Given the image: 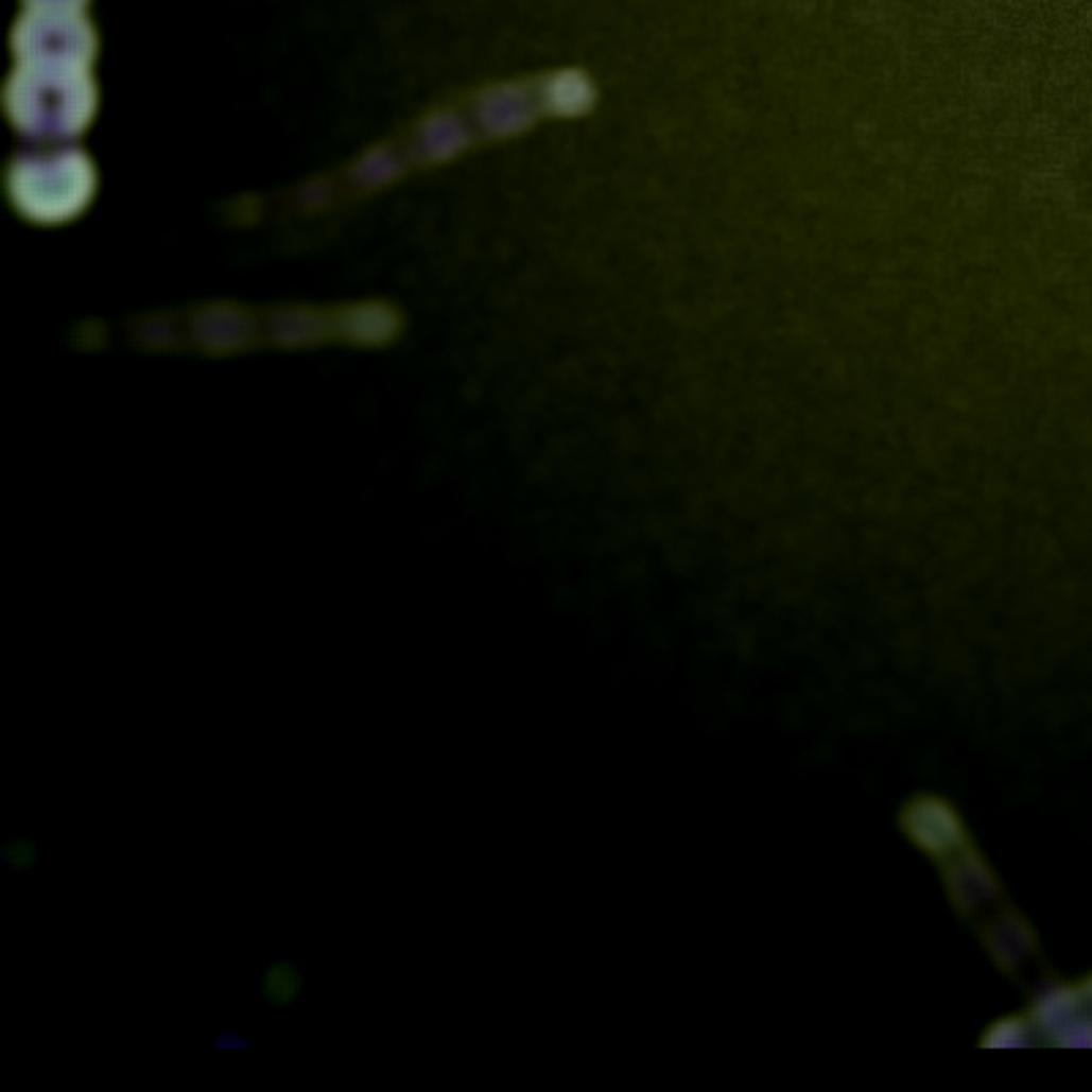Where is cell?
<instances>
[{
    "label": "cell",
    "instance_id": "6da1fadb",
    "mask_svg": "<svg viewBox=\"0 0 1092 1092\" xmlns=\"http://www.w3.org/2000/svg\"><path fill=\"white\" fill-rule=\"evenodd\" d=\"M260 991L271 1005H276V1008H284V1005H290L295 996L300 994V972L295 970L290 961H279V965H274L265 970Z\"/></svg>",
    "mask_w": 1092,
    "mask_h": 1092
}]
</instances>
